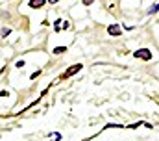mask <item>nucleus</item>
<instances>
[{
  "instance_id": "obj_1",
  "label": "nucleus",
  "mask_w": 159,
  "mask_h": 141,
  "mask_svg": "<svg viewBox=\"0 0 159 141\" xmlns=\"http://www.w3.org/2000/svg\"><path fill=\"white\" fill-rule=\"evenodd\" d=\"M133 56H135V58H141V60H144V61H150V60H152V52H150L148 48H139V50H135Z\"/></svg>"
},
{
  "instance_id": "obj_2",
  "label": "nucleus",
  "mask_w": 159,
  "mask_h": 141,
  "mask_svg": "<svg viewBox=\"0 0 159 141\" xmlns=\"http://www.w3.org/2000/svg\"><path fill=\"white\" fill-rule=\"evenodd\" d=\"M81 69H83V65H81V63H76V65H72V67H69V69L65 70V72L61 74V78H63V80H65V78H70L72 74H76V72H80Z\"/></svg>"
},
{
  "instance_id": "obj_3",
  "label": "nucleus",
  "mask_w": 159,
  "mask_h": 141,
  "mask_svg": "<svg viewBox=\"0 0 159 141\" xmlns=\"http://www.w3.org/2000/svg\"><path fill=\"white\" fill-rule=\"evenodd\" d=\"M107 34H109V35H115V37H119V35L122 34V30H120L119 24H109V26H107Z\"/></svg>"
},
{
  "instance_id": "obj_4",
  "label": "nucleus",
  "mask_w": 159,
  "mask_h": 141,
  "mask_svg": "<svg viewBox=\"0 0 159 141\" xmlns=\"http://www.w3.org/2000/svg\"><path fill=\"white\" fill-rule=\"evenodd\" d=\"M44 2H46V0H30V2H28V6H30V7H34V9H35V7L39 9V7L44 6Z\"/></svg>"
},
{
  "instance_id": "obj_5",
  "label": "nucleus",
  "mask_w": 159,
  "mask_h": 141,
  "mask_svg": "<svg viewBox=\"0 0 159 141\" xmlns=\"http://www.w3.org/2000/svg\"><path fill=\"white\" fill-rule=\"evenodd\" d=\"M157 11H159V4H154V6H150L148 15H154V13H157Z\"/></svg>"
},
{
  "instance_id": "obj_6",
  "label": "nucleus",
  "mask_w": 159,
  "mask_h": 141,
  "mask_svg": "<svg viewBox=\"0 0 159 141\" xmlns=\"http://www.w3.org/2000/svg\"><path fill=\"white\" fill-rule=\"evenodd\" d=\"M52 52H54V54H63V52H67V46H56Z\"/></svg>"
},
{
  "instance_id": "obj_7",
  "label": "nucleus",
  "mask_w": 159,
  "mask_h": 141,
  "mask_svg": "<svg viewBox=\"0 0 159 141\" xmlns=\"http://www.w3.org/2000/svg\"><path fill=\"white\" fill-rule=\"evenodd\" d=\"M61 22H63L61 19H57V21L54 22V30H56V32H59V30H61Z\"/></svg>"
},
{
  "instance_id": "obj_8",
  "label": "nucleus",
  "mask_w": 159,
  "mask_h": 141,
  "mask_svg": "<svg viewBox=\"0 0 159 141\" xmlns=\"http://www.w3.org/2000/svg\"><path fill=\"white\" fill-rule=\"evenodd\" d=\"M9 32H11V30H9V28H6V26H4V28H2V37H6V35H9Z\"/></svg>"
},
{
  "instance_id": "obj_9",
  "label": "nucleus",
  "mask_w": 159,
  "mask_h": 141,
  "mask_svg": "<svg viewBox=\"0 0 159 141\" xmlns=\"http://www.w3.org/2000/svg\"><path fill=\"white\" fill-rule=\"evenodd\" d=\"M59 139H61L59 134H52V138H50V141H59Z\"/></svg>"
},
{
  "instance_id": "obj_10",
  "label": "nucleus",
  "mask_w": 159,
  "mask_h": 141,
  "mask_svg": "<svg viewBox=\"0 0 159 141\" xmlns=\"http://www.w3.org/2000/svg\"><path fill=\"white\" fill-rule=\"evenodd\" d=\"M15 65H17V69H20V67H24V61H22V60H19Z\"/></svg>"
},
{
  "instance_id": "obj_11",
  "label": "nucleus",
  "mask_w": 159,
  "mask_h": 141,
  "mask_svg": "<svg viewBox=\"0 0 159 141\" xmlns=\"http://www.w3.org/2000/svg\"><path fill=\"white\" fill-rule=\"evenodd\" d=\"M93 2H94V0H81V4H83V6H91Z\"/></svg>"
},
{
  "instance_id": "obj_12",
  "label": "nucleus",
  "mask_w": 159,
  "mask_h": 141,
  "mask_svg": "<svg viewBox=\"0 0 159 141\" xmlns=\"http://www.w3.org/2000/svg\"><path fill=\"white\" fill-rule=\"evenodd\" d=\"M61 28H65V30H67V28H70V24H69V22L65 21V22H61Z\"/></svg>"
},
{
  "instance_id": "obj_13",
  "label": "nucleus",
  "mask_w": 159,
  "mask_h": 141,
  "mask_svg": "<svg viewBox=\"0 0 159 141\" xmlns=\"http://www.w3.org/2000/svg\"><path fill=\"white\" fill-rule=\"evenodd\" d=\"M39 74H41V70H35V72H34V74H32L30 78H32V80H35V76H39Z\"/></svg>"
},
{
  "instance_id": "obj_14",
  "label": "nucleus",
  "mask_w": 159,
  "mask_h": 141,
  "mask_svg": "<svg viewBox=\"0 0 159 141\" xmlns=\"http://www.w3.org/2000/svg\"><path fill=\"white\" fill-rule=\"evenodd\" d=\"M48 2H50V4H56V2H59V0H48Z\"/></svg>"
}]
</instances>
